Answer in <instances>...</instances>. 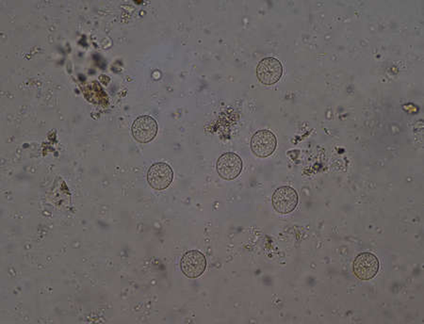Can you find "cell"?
<instances>
[{
	"label": "cell",
	"mask_w": 424,
	"mask_h": 324,
	"mask_svg": "<svg viewBox=\"0 0 424 324\" xmlns=\"http://www.w3.org/2000/svg\"><path fill=\"white\" fill-rule=\"evenodd\" d=\"M173 172L167 163L157 162L147 172L148 184L157 191L167 188L173 182Z\"/></svg>",
	"instance_id": "obj_6"
},
{
	"label": "cell",
	"mask_w": 424,
	"mask_h": 324,
	"mask_svg": "<svg viewBox=\"0 0 424 324\" xmlns=\"http://www.w3.org/2000/svg\"><path fill=\"white\" fill-rule=\"evenodd\" d=\"M273 208L280 214L293 213L298 205V193L295 188L283 186L273 193L272 197Z\"/></svg>",
	"instance_id": "obj_4"
},
{
	"label": "cell",
	"mask_w": 424,
	"mask_h": 324,
	"mask_svg": "<svg viewBox=\"0 0 424 324\" xmlns=\"http://www.w3.org/2000/svg\"><path fill=\"white\" fill-rule=\"evenodd\" d=\"M244 162L240 155L235 153H224L216 163L217 173L224 180H234L241 175Z\"/></svg>",
	"instance_id": "obj_2"
},
{
	"label": "cell",
	"mask_w": 424,
	"mask_h": 324,
	"mask_svg": "<svg viewBox=\"0 0 424 324\" xmlns=\"http://www.w3.org/2000/svg\"><path fill=\"white\" fill-rule=\"evenodd\" d=\"M181 270L188 278H198L206 268V257L201 252L193 250L184 254L180 261Z\"/></svg>",
	"instance_id": "obj_7"
},
{
	"label": "cell",
	"mask_w": 424,
	"mask_h": 324,
	"mask_svg": "<svg viewBox=\"0 0 424 324\" xmlns=\"http://www.w3.org/2000/svg\"><path fill=\"white\" fill-rule=\"evenodd\" d=\"M277 140L270 130L262 129L255 132L251 140V149L257 157H270L277 149Z\"/></svg>",
	"instance_id": "obj_5"
},
{
	"label": "cell",
	"mask_w": 424,
	"mask_h": 324,
	"mask_svg": "<svg viewBox=\"0 0 424 324\" xmlns=\"http://www.w3.org/2000/svg\"><path fill=\"white\" fill-rule=\"evenodd\" d=\"M283 66L280 61L273 57L263 58L257 67V80L264 85H273L282 78Z\"/></svg>",
	"instance_id": "obj_3"
},
{
	"label": "cell",
	"mask_w": 424,
	"mask_h": 324,
	"mask_svg": "<svg viewBox=\"0 0 424 324\" xmlns=\"http://www.w3.org/2000/svg\"><path fill=\"white\" fill-rule=\"evenodd\" d=\"M134 139L140 144H147L158 134V122L153 117L142 116L135 120L131 127Z\"/></svg>",
	"instance_id": "obj_8"
},
{
	"label": "cell",
	"mask_w": 424,
	"mask_h": 324,
	"mask_svg": "<svg viewBox=\"0 0 424 324\" xmlns=\"http://www.w3.org/2000/svg\"><path fill=\"white\" fill-rule=\"evenodd\" d=\"M379 269V259L372 252H361L356 257L352 264L354 274L359 279L363 281H369L377 277Z\"/></svg>",
	"instance_id": "obj_1"
}]
</instances>
